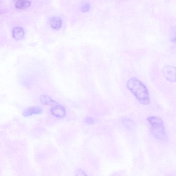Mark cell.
<instances>
[{"label": "cell", "instance_id": "obj_1", "mask_svg": "<svg viewBox=\"0 0 176 176\" xmlns=\"http://www.w3.org/2000/svg\"><path fill=\"white\" fill-rule=\"evenodd\" d=\"M127 86L141 104L146 105L149 103V94L146 87L140 81L131 78L127 81Z\"/></svg>", "mask_w": 176, "mask_h": 176}, {"label": "cell", "instance_id": "obj_5", "mask_svg": "<svg viewBox=\"0 0 176 176\" xmlns=\"http://www.w3.org/2000/svg\"><path fill=\"white\" fill-rule=\"evenodd\" d=\"M49 24L53 29L59 30L62 27V20L59 17L52 16L49 19Z\"/></svg>", "mask_w": 176, "mask_h": 176}, {"label": "cell", "instance_id": "obj_7", "mask_svg": "<svg viewBox=\"0 0 176 176\" xmlns=\"http://www.w3.org/2000/svg\"><path fill=\"white\" fill-rule=\"evenodd\" d=\"M25 31L21 27H17L13 28L12 35L13 38L17 40H22L25 35Z\"/></svg>", "mask_w": 176, "mask_h": 176}, {"label": "cell", "instance_id": "obj_9", "mask_svg": "<svg viewBox=\"0 0 176 176\" xmlns=\"http://www.w3.org/2000/svg\"><path fill=\"white\" fill-rule=\"evenodd\" d=\"M31 5V2L28 0H18L15 4L16 8L19 9L28 8Z\"/></svg>", "mask_w": 176, "mask_h": 176}, {"label": "cell", "instance_id": "obj_6", "mask_svg": "<svg viewBox=\"0 0 176 176\" xmlns=\"http://www.w3.org/2000/svg\"><path fill=\"white\" fill-rule=\"evenodd\" d=\"M42 112L41 108L37 107H31L25 109L23 111V115L25 117L32 115H33L38 114Z\"/></svg>", "mask_w": 176, "mask_h": 176}, {"label": "cell", "instance_id": "obj_10", "mask_svg": "<svg viewBox=\"0 0 176 176\" xmlns=\"http://www.w3.org/2000/svg\"><path fill=\"white\" fill-rule=\"evenodd\" d=\"M90 6L88 3H84L81 6V11L83 13H86L89 11Z\"/></svg>", "mask_w": 176, "mask_h": 176}, {"label": "cell", "instance_id": "obj_11", "mask_svg": "<svg viewBox=\"0 0 176 176\" xmlns=\"http://www.w3.org/2000/svg\"><path fill=\"white\" fill-rule=\"evenodd\" d=\"M86 123L88 124H93L94 120L92 118L90 117H87L85 120Z\"/></svg>", "mask_w": 176, "mask_h": 176}, {"label": "cell", "instance_id": "obj_12", "mask_svg": "<svg viewBox=\"0 0 176 176\" xmlns=\"http://www.w3.org/2000/svg\"><path fill=\"white\" fill-rule=\"evenodd\" d=\"M76 175L77 176H85L86 175L85 173L82 170H79L76 172Z\"/></svg>", "mask_w": 176, "mask_h": 176}, {"label": "cell", "instance_id": "obj_13", "mask_svg": "<svg viewBox=\"0 0 176 176\" xmlns=\"http://www.w3.org/2000/svg\"><path fill=\"white\" fill-rule=\"evenodd\" d=\"M17 1H18V0H17Z\"/></svg>", "mask_w": 176, "mask_h": 176}, {"label": "cell", "instance_id": "obj_4", "mask_svg": "<svg viewBox=\"0 0 176 176\" xmlns=\"http://www.w3.org/2000/svg\"><path fill=\"white\" fill-rule=\"evenodd\" d=\"M51 112L54 116L59 118H62L66 115L65 108L58 104L52 107Z\"/></svg>", "mask_w": 176, "mask_h": 176}, {"label": "cell", "instance_id": "obj_3", "mask_svg": "<svg viewBox=\"0 0 176 176\" xmlns=\"http://www.w3.org/2000/svg\"><path fill=\"white\" fill-rule=\"evenodd\" d=\"M162 72L164 76L168 81L172 82H175L176 69L175 67L171 66H165Z\"/></svg>", "mask_w": 176, "mask_h": 176}, {"label": "cell", "instance_id": "obj_2", "mask_svg": "<svg viewBox=\"0 0 176 176\" xmlns=\"http://www.w3.org/2000/svg\"><path fill=\"white\" fill-rule=\"evenodd\" d=\"M151 128L152 134L159 139H164L165 136L164 128L163 121L160 118L156 116H152L147 119Z\"/></svg>", "mask_w": 176, "mask_h": 176}, {"label": "cell", "instance_id": "obj_8", "mask_svg": "<svg viewBox=\"0 0 176 176\" xmlns=\"http://www.w3.org/2000/svg\"><path fill=\"white\" fill-rule=\"evenodd\" d=\"M40 102L45 105H54V106L58 104L56 101L53 100L49 96L42 95L40 98Z\"/></svg>", "mask_w": 176, "mask_h": 176}]
</instances>
